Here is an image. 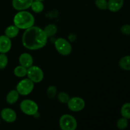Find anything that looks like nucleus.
<instances>
[{
  "mask_svg": "<svg viewBox=\"0 0 130 130\" xmlns=\"http://www.w3.org/2000/svg\"><path fill=\"white\" fill-rule=\"evenodd\" d=\"M48 41V37L44 33V30L37 26L25 29L23 34L22 42L27 49L36 50L43 48Z\"/></svg>",
  "mask_w": 130,
  "mask_h": 130,
  "instance_id": "obj_1",
  "label": "nucleus"
},
{
  "mask_svg": "<svg viewBox=\"0 0 130 130\" xmlns=\"http://www.w3.org/2000/svg\"><path fill=\"white\" fill-rule=\"evenodd\" d=\"M35 22L34 16L29 11H20L15 15L13 23L15 26L20 29H27L33 26Z\"/></svg>",
  "mask_w": 130,
  "mask_h": 130,
  "instance_id": "obj_2",
  "label": "nucleus"
},
{
  "mask_svg": "<svg viewBox=\"0 0 130 130\" xmlns=\"http://www.w3.org/2000/svg\"><path fill=\"white\" fill-rule=\"evenodd\" d=\"M59 125L62 130H76L77 123L72 116L64 114L60 118Z\"/></svg>",
  "mask_w": 130,
  "mask_h": 130,
  "instance_id": "obj_3",
  "label": "nucleus"
},
{
  "mask_svg": "<svg viewBox=\"0 0 130 130\" xmlns=\"http://www.w3.org/2000/svg\"><path fill=\"white\" fill-rule=\"evenodd\" d=\"M20 108L23 113L28 116H34L38 111V105L36 103L29 99L22 101Z\"/></svg>",
  "mask_w": 130,
  "mask_h": 130,
  "instance_id": "obj_4",
  "label": "nucleus"
},
{
  "mask_svg": "<svg viewBox=\"0 0 130 130\" xmlns=\"http://www.w3.org/2000/svg\"><path fill=\"white\" fill-rule=\"evenodd\" d=\"M34 83L29 79H24L21 80L17 84L16 90L18 91L19 95L25 96L30 94L34 89Z\"/></svg>",
  "mask_w": 130,
  "mask_h": 130,
  "instance_id": "obj_5",
  "label": "nucleus"
},
{
  "mask_svg": "<svg viewBox=\"0 0 130 130\" xmlns=\"http://www.w3.org/2000/svg\"><path fill=\"white\" fill-rule=\"evenodd\" d=\"M55 46L57 52L62 55H69L72 52V46L64 38H58L55 42Z\"/></svg>",
  "mask_w": 130,
  "mask_h": 130,
  "instance_id": "obj_6",
  "label": "nucleus"
},
{
  "mask_svg": "<svg viewBox=\"0 0 130 130\" xmlns=\"http://www.w3.org/2000/svg\"><path fill=\"white\" fill-rule=\"evenodd\" d=\"M28 77L33 83H40L44 77V74L40 67L36 66H32L27 69V72Z\"/></svg>",
  "mask_w": 130,
  "mask_h": 130,
  "instance_id": "obj_7",
  "label": "nucleus"
},
{
  "mask_svg": "<svg viewBox=\"0 0 130 130\" xmlns=\"http://www.w3.org/2000/svg\"><path fill=\"white\" fill-rule=\"evenodd\" d=\"M67 106L71 111H81L85 108V102L83 99L80 97L71 98L67 103Z\"/></svg>",
  "mask_w": 130,
  "mask_h": 130,
  "instance_id": "obj_8",
  "label": "nucleus"
},
{
  "mask_svg": "<svg viewBox=\"0 0 130 130\" xmlns=\"http://www.w3.org/2000/svg\"><path fill=\"white\" fill-rule=\"evenodd\" d=\"M1 118L6 123H13L17 119L16 112L10 108L3 109L1 112Z\"/></svg>",
  "mask_w": 130,
  "mask_h": 130,
  "instance_id": "obj_9",
  "label": "nucleus"
},
{
  "mask_svg": "<svg viewBox=\"0 0 130 130\" xmlns=\"http://www.w3.org/2000/svg\"><path fill=\"white\" fill-rule=\"evenodd\" d=\"M33 0H12V6L19 11L25 10L30 7Z\"/></svg>",
  "mask_w": 130,
  "mask_h": 130,
  "instance_id": "obj_10",
  "label": "nucleus"
},
{
  "mask_svg": "<svg viewBox=\"0 0 130 130\" xmlns=\"http://www.w3.org/2000/svg\"><path fill=\"white\" fill-rule=\"evenodd\" d=\"M11 41L9 38L5 35L0 36V53H6L10 50Z\"/></svg>",
  "mask_w": 130,
  "mask_h": 130,
  "instance_id": "obj_11",
  "label": "nucleus"
},
{
  "mask_svg": "<svg viewBox=\"0 0 130 130\" xmlns=\"http://www.w3.org/2000/svg\"><path fill=\"white\" fill-rule=\"evenodd\" d=\"M19 63L20 66L28 69L33 65V58L30 54L27 53H22L19 57Z\"/></svg>",
  "mask_w": 130,
  "mask_h": 130,
  "instance_id": "obj_12",
  "label": "nucleus"
},
{
  "mask_svg": "<svg viewBox=\"0 0 130 130\" xmlns=\"http://www.w3.org/2000/svg\"><path fill=\"white\" fill-rule=\"evenodd\" d=\"M107 8L112 12H117L122 8L124 0H109Z\"/></svg>",
  "mask_w": 130,
  "mask_h": 130,
  "instance_id": "obj_13",
  "label": "nucleus"
},
{
  "mask_svg": "<svg viewBox=\"0 0 130 130\" xmlns=\"http://www.w3.org/2000/svg\"><path fill=\"white\" fill-rule=\"evenodd\" d=\"M19 32V29L17 26L14 25H10L5 29V34L6 36L11 38H14L18 35Z\"/></svg>",
  "mask_w": 130,
  "mask_h": 130,
  "instance_id": "obj_14",
  "label": "nucleus"
},
{
  "mask_svg": "<svg viewBox=\"0 0 130 130\" xmlns=\"http://www.w3.org/2000/svg\"><path fill=\"white\" fill-rule=\"evenodd\" d=\"M19 93L17 90H11L6 96V102L9 104H13L19 100Z\"/></svg>",
  "mask_w": 130,
  "mask_h": 130,
  "instance_id": "obj_15",
  "label": "nucleus"
},
{
  "mask_svg": "<svg viewBox=\"0 0 130 130\" xmlns=\"http://www.w3.org/2000/svg\"><path fill=\"white\" fill-rule=\"evenodd\" d=\"M119 66L122 69L130 71V55H127L121 58L119 62Z\"/></svg>",
  "mask_w": 130,
  "mask_h": 130,
  "instance_id": "obj_16",
  "label": "nucleus"
},
{
  "mask_svg": "<svg viewBox=\"0 0 130 130\" xmlns=\"http://www.w3.org/2000/svg\"><path fill=\"white\" fill-rule=\"evenodd\" d=\"M44 32L48 38L54 36L57 32V27L55 24H49L44 29Z\"/></svg>",
  "mask_w": 130,
  "mask_h": 130,
  "instance_id": "obj_17",
  "label": "nucleus"
},
{
  "mask_svg": "<svg viewBox=\"0 0 130 130\" xmlns=\"http://www.w3.org/2000/svg\"><path fill=\"white\" fill-rule=\"evenodd\" d=\"M27 69L22 66H19L16 67L14 69V74L18 77H23L27 75Z\"/></svg>",
  "mask_w": 130,
  "mask_h": 130,
  "instance_id": "obj_18",
  "label": "nucleus"
},
{
  "mask_svg": "<svg viewBox=\"0 0 130 130\" xmlns=\"http://www.w3.org/2000/svg\"><path fill=\"white\" fill-rule=\"evenodd\" d=\"M32 10L35 13H41L44 9V5L42 1H33L31 6Z\"/></svg>",
  "mask_w": 130,
  "mask_h": 130,
  "instance_id": "obj_19",
  "label": "nucleus"
},
{
  "mask_svg": "<svg viewBox=\"0 0 130 130\" xmlns=\"http://www.w3.org/2000/svg\"><path fill=\"white\" fill-rule=\"evenodd\" d=\"M121 114L123 118L127 119H130V103H126L122 106Z\"/></svg>",
  "mask_w": 130,
  "mask_h": 130,
  "instance_id": "obj_20",
  "label": "nucleus"
},
{
  "mask_svg": "<svg viewBox=\"0 0 130 130\" xmlns=\"http://www.w3.org/2000/svg\"><path fill=\"white\" fill-rule=\"evenodd\" d=\"M128 125V119L124 118H120L117 122V127L119 129H124L127 128Z\"/></svg>",
  "mask_w": 130,
  "mask_h": 130,
  "instance_id": "obj_21",
  "label": "nucleus"
},
{
  "mask_svg": "<svg viewBox=\"0 0 130 130\" xmlns=\"http://www.w3.org/2000/svg\"><path fill=\"white\" fill-rule=\"evenodd\" d=\"M95 5L100 10H105L108 8L107 1V0H95Z\"/></svg>",
  "mask_w": 130,
  "mask_h": 130,
  "instance_id": "obj_22",
  "label": "nucleus"
},
{
  "mask_svg": "<svg viewBox=\"0 0 130 130\" xmlns=\"http://www.w3.org/2000/svg\"><path fill=\"white\" fill-rule=\"evenodd\" d=\"M7 56L5 55V53H1L0 54V69H3L6 67L8 64Z\"/></svg>",
  "mask_w": 130,
  "mask_h": 130,
  "instance_id": "obj_23",
  "label": "nucleus"
},
{
  "mask_svg": "<svg viewBox=\"0 0 130 130\" xmlns=\"http://www.w3.org/2000/svg\"><path fill=\"white\" fill-rule=\"evenodd\" d=\"M58 99L62 104H67L69 100L70 97L69 95L66 93L61 92L58 95Z\"/></svg>",
  "mask_w": 130,
  "mask_h": 130,
  "instance_id": "obj_24",
  "label": "nucleus"
},
{
  "mask_svg": "<svg viewBox=\"0 0 130 130\" xmlns=\"http://www.w3.org/2000/svg\"><path fill=\"white\" fill-rule=\"evenodd\" d=\"M57 94V88L54 86H50L47 89V95L50 98H54Z\"/></svg>",
  "mask_w": 130,
  "mask_h": 130,
  "instance_id": "obj_25",
  "label": "nucleus"
},
{
  "mask_svg": "<svg viewBox=\"0 0 130 130\" xmlns=\"http://www.w3.org/2000/svg\"><path fill=\"white\" fill-rule=\"evenodd\" d=\"M121 31L124 35H130V25L125 24L121 28Z\"/></svg>",
  "mask_w": 130,
  "mask_h": 130,
  "instance_id": "obj_26",
  "label": "nucleus"
},
{
  "mask_svg": "<svg viewBox=\"0 0 130 130\" xmlns=\"http://www.w3.org/2000/svg\"><path fill=\"white\" fill-rule=\"evenodd\" d=\"M33 1H43L44 0H33Z\"/></svg>",
  "mask_w": 130,
  "mask_h": 130,
  "instance_id": "obj_27",
  "label": "nucleus"
},
{
  "mask_svg": "<svg viewBox=\"0 0 130 130\" xmlns=\"http://www.w3.org/2000/svg\"><path fill=\"white\" fill-rule=\"evenodd\" d=\"M0 123H1V121H0Z\"/></svg>",
  "mask_w": 130,
  "mask_h": 130,
  "instance_id": "obj_28",
  "label": "nucleus"
}]
</instances>
